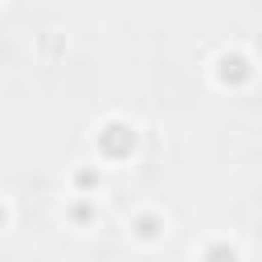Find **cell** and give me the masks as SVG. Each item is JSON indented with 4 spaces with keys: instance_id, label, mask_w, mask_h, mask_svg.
Listing matches in <instances>:
<instances>
[{
    "instance_id": "5",
    "label": "cell",
    "mask_w": 262,
    "mask_h": 262,
    "mask_svg": "<svg viewBox=\"0 0 262 262\" xmlns=\"http://www.w3.org/2000/svg\"><path fill=\"white\" fill-rule=\"evenodd\" d=\"M0 225H4V209H0Z\"/></svg>"
},
{
    "instance_id": "1",
    "label": "cell",
    "mask_w": 262,
    "mask_h": 262,
    "mask_svg": "<svg viewBox=\"0 0 262 262\" xmlns=\"http://www.w3.org/2000/svg\"><path fill=\"white\" fill-rule=\"evenodd\" d=\"M98 143H102L106 156H127V151L135 147V131H131L127 123H106V127L98 131Z\"/></svg>"
},
{
    "instance_id": "3",
    "label": "cell",
    "mask_w": 262,
    "mask_h": 262,
    "mask_svg": "<svg viewBox=\"0 0 262 262\" xmlns=\"http://www.w3.org/2000/svg\"><path fill=\"white\" fill-rule=\"evenodd\" d=\"M205 262H237V250L225 246V242H213V246L205 250Z\"/></svg>"
},
{
    "instance_id": "4",
    "label": "cell",
    "mask_w": 262,
    "mask_h": 262,
    "mask_svg": "<svg viewBox=\"0 0 262 262\" xmlns=\"http://www.w3.org/2000/svg\"><path fill=\"white\" fill-rule=\"evenodd\" d=\"M135 233H139V237H156V233H160V217H139V221H135Z\"/></svg>"
},
{
    "instance_id": "2",
    "label": "cell",
    "mask_w": 262,
    "mask_h": 262,
    "mask_svg": "<svg viewBox=\"0 0 262 262\" xmlns=\"http://www.w3.org/2000/svg\"><path fill=\"white\" fill-rule=\"evenodd\" d=\"M217 78L237 86V82H246V78H250V61H246L242 53H225V57L217 61Z\"/></svg>"
}]
</instances>
